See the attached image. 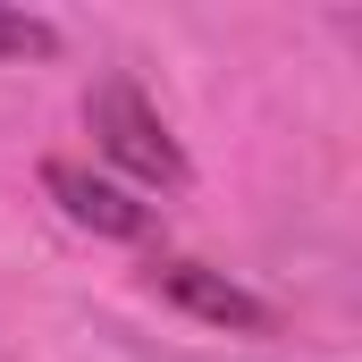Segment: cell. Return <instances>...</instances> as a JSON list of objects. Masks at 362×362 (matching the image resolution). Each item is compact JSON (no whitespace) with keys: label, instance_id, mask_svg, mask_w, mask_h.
<instances>
[{"label":"cell","instance_id":"6da1fadb","mask_svg":"<svg viewBox=\"0 0 362 362\" xmlns=\"http://www.w3.org/2000/svg\"><path fill=\"white\" fill-rule=\"evenodd\" d=\"M85 127H93V144H101V160H118L135 185H185L177 135L160 127V110L127 85V76H101L85 93Z\"/></svg>","mask_w":362,"mask_h":362},{"label":"cell","instance_id":"7a4b0ae2","mask_svg":"<svg viewBox=\"0 0 362 362\" xmlns=\"http://www.w3.org/2000/svg\"><path fill=\"white\" fill-rule=\"evenodd\" d=\"M42 185H51V202H59L76 228H93V236H118V245L152 236V202H144L135 185L85 169V160H42Z\"/></svg>","mask_w":362,"mask_h":362},{"label":"cell","instance_id":"3957f363","mask_svg":"<svg viewBox=\"0 0 362 362\" xmlns=\"http://www.w3.org/2000/svg\"><path fill=\"white\" fill-rule=\"evenodd\" d=\"M160 295H169V303H185L194 320H211V329H245V337H262V329L278 320L262 295H245L236 278L202 270V262H160Z\"/></svg>","mask_w":362,"mask_h":362},{"label":"cell","instance_id":"277c9868","mask_svg":"<svg viewBox=\"0 0 362 362\" xmlns=\"http://www.w3.org/2000/svg\"><path fill=\"white\" fill-rule=\"evenodd\" d=\"M0 59H59V25L34 8H0Z\"/></svg>","mask_w":362,"mask_h":362}]
</instances>
